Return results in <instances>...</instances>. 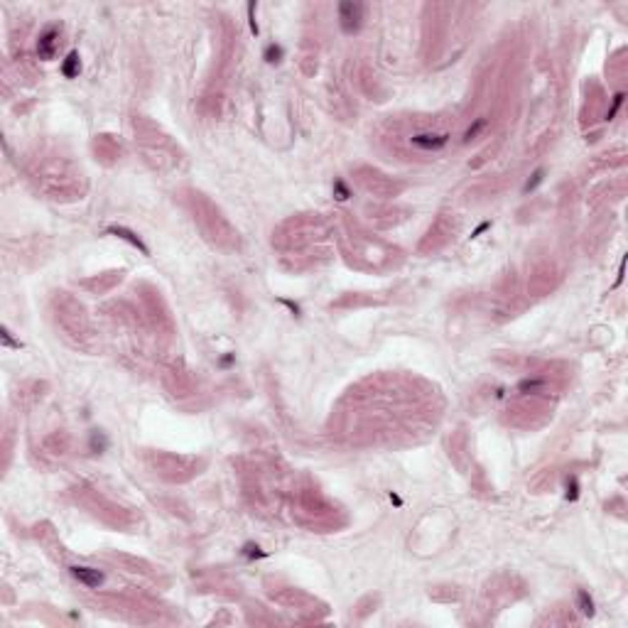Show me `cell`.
Wrapping results in <instances>:
<instances>
[{
    "instance_id": "cell-16",
    "label": "cell",
    "mask_w": 628,
    "mask_h": 628,
    "mask_svg": "<svg viewBox=\"0 0 628 628\" xmlns=\"http://www.w3.org/2000/svg\"><path fill=\"white\" fill-rule=\"evenodd\" d=\"M483 125H486V118H479V121H476V123L471 125V128H469V130H466V133H464V143H469V140H474V138L479 135V130H481Z\"/></svg>"
},
{
    "instance_id": "cell-11",
    "label": "cell",
    "mask_w": 628,
    "mask_h": 628,
    "mask_svg": "<svg viewBox=\"0 0 628 628\" xmlns=\"http://www.w3.org/2000/svg\"><path fill=\"white\" fill-rule=\"evenodd\" d=\"M542 180H545V169L538 167L533 174H530V180L525 182V187H523V194H530V191H535L542 184Z\"/></svg>"
},
{
    "instance_id": "cell-10",
    "label": "cell",
    "mask_w": 628,
    "mask_h": 628,
    "mask_svg": "<svg viewBox=\"0 0 628 628\" xmlns=\"http://www.w3.org/2000/svg\"><path fill=\"white\" fill-rule=\"evenodd\" d=\"M282 56H285V49H282L280 45H268L265 47V52H263V59L268 62V64H278V62H282Z\"/></svg>"
},
{
    "instance_id": "cell-12",
    "label": "cell",
    "mask_w": 628,
    "mask_h": 628,
    "mask_svg": "<svg viewBox=\"0 0 628 628\" xmlns=\"http://www.w3.org/2000/svg\"><path fill=\"white\" fill-rule=\"evenodd\" d=\"M564 498H567L570 503H574V501L579 498V481H577V476H570V479H567V483H564Z\"/></svg>"
},
{
    "instance_id": "cell-19",
    "label": "cell",
    "mask_w": 628,
    "mask_h": 628,
    "mask_svg": "<svg viewBox=\"0 0 628 628\" xmlns=\"http://www.w3.org/2000/svg\"><path fill=\"white\" fill-rule=\"evenodd\" d=\"M486 228H491V221H483V224L479 226V228H476V231H474V233H471V238H476V235H481L483 231H486Z\"/></svg>"
},
{
    "instance_id": "cell-15",
    "label": "cell",
    "mask_w": 628,
    "mask_h": 628,
    "mask_svg": "<svg viewBox=\"0 0 628 628\" xmlns=\"http://www.w3.org/2000/svg\"><path fill=\"white\" fill-rule=\"evenodd\" d=\"M623 99H626V93H623V91H618L616 96H614V103H611V108H609V113H606V118H609V121H611V118L618 113V108L623 106Z\"/></svg>"
},
{
    "instance_id": "cell-17",
    "label": "cell",
    "mask_w": 628,
    "mask_h": 628,
    "mask_svg": "<svg viewBox=\"0 0 628 628\" xmlns=\"http://www.w3.org/2000/svg\"><path fill=\"white\" fill-rule=\"evenodd\" d=\"M248 25H250V32L258 34V23H256V3H248Z\"/></svg>"
},
{
    "instance_id": "cell-9",
    "label": "cell",
    "mask_w": 628,
    "mask_h": 628,
    "mask_svg": "<svg viewBox=\"0 0 628 628\" xmlns=\"http://www.w3.org/2000/svg\"><path fill=\"white\" fill-rule=\"evenodd\" d=\"M545 388V378H525V381L518 383V392H538Z\"/></svg>"
},
{
    "instance_id": "cell-1",
    "label": "cell",
    "mask_w": 628,
    "mask_h": 628,
    "mask_svg": "<svg viewBox=\"0 0 628 628\" xmlns=\"http://www.w3.org/2000/svg\"><path fill=\"white\" fill-rule=\"evenodd\" d=\"M363 17H366V5L359 0H344L339 3V25L344 34H356L363 27Z\"/></svg>"
},
{
    "instance_id": "cell-21",
    "label": "cell",
    "mask_w": 628,
    "mask_h": 628,
    "mask_svg": "<svg viewBox=\"0 0 628 628\" xmlns=\"http://www.w3.org/2000/svg\"><path fill=\"white\" fill-rule=\"evenodd\" d=\"M231 363H233V354H228V356L221 359V366H231Z\"/></svg>"
},
{
    "instance_id": "cell-18",
    "label": "cell",
    "mask_w": 628,
    "mask_h": 628,
    "mask_svg": "<svg viewBox=\"0 0 628 628\" xmlns=\"http://www.w3.org/2000/svg\"><path fill=\"white\" fill-rule=\"evenodd\" d=\"M3 344L8 348H20V341H12V337H10V331L8 329H3Z\"/></svg>"
},
{
    "instance_id": "cell-4",
    "label": "cell",
    "mask_w": 628,
    "mask_h": 628,
    "mask_svg": "<svg viewBox=\"0 0 628 628\" xmlns=\"http://www.w3.org/2000/svg\"><path fill=\"white\" fill-rule=\"evenodd\" d=\"M449 143L447 133H417L413 135V145L420 150H442Z\"/></svg>"
},
{
    "instance_id": "cell-14",
    "label": "cell",
    "mask_w": 628,
    "mask_h": 628,
    "mask_svg": "<svg viewBox=\"0 0 628 628\" xmlns=\"http://www.w3.org/2000/svg\"><path fill=\"white\" fill-rule=\"evenodd\" d=\"M334 197H337L339 202H346L348 197H351V191H348V187L344 184L341 180H337L334 182Z\"/></svg>"
},
{
    "instance_id": "cell-5",
    "label": "cell",
    "mask_w": 628,
    "mask_h": 628,
    "mask_svg": "<svg viewBox=\"0 0 628 628\" xmlns=\"http://www.w3.org/2000/svg\"><path fill=\"white\" fill-rule=\"evenodd\" d=\"M106 231H108L111 235H115V238L125 241V243H130L133 248H138V250H140L143 256H150V248H147L145 243L140 241V235H135L133 231H128V228H123V226H108Z\"/></svg>"
},
{
    "instance_id": "cell-13",
    "label": "cell",
    "mask_w": 628,
    "mask_h": 628,
    "mask_svg": "<svg viewBox=\"0 0 628 628\" xmlns=\"http://www.w3.org/2000/svg\"><path fill=\"white\" fill-rule=\"evenodd\" d=\"M241 555H243V557H248V560H260V557H265L268 552H263L256 542H246V545H243V550H241Z\"/></svg>"
},
{
    "instance_id": "cell-7",
    "label": "cell",
    "mask_w": 628,
    "mask_h": 628,
    "mask_svg": "<svg viewBox=\"0 0 628 628\" xmlns=\"http://www.w3.org/2000/svg\"><path fill=\"white\" fill-rule=\"evenodd\" d=\"M577 609H579V614H582V616H586V618L594 616L596 606H594L592 594H589L586 589H579V592H577Z\"/></svg>"
},
{
    "instance_id": "cell-20",
    "label": "cell",
    "mask_w": 628,
    "mask_h": 628,
    "mask_svg": "<svg viewBox=\"0 0 628 628\" xmlns=\"http://www.w3.org/2000/svg\"><path fill=\"white\" fill-rule=\"evenodd\" d=\"M280 302L285 304V307H290L295 317H300V307H297V304H295V302H290V300H280Z\"/></svg>"
},
{
    "instance_id": "cell-6",
    "label": "cell",
    "mask_w": 628,
    "mask_h": 628,
    "mask_svg": "<svg viewBox=\"0 0 628 628\" xmlns=\"http://www.w3.org/2000/svg\"><path fill=\"white\" fill-rule=\"evenodd\" d=\"M78 71H81V56H78L76 49H71L67 59L62 62V74H64V78H76Z\"/></svg>"
},
{
    "instance_id": "cell-2",
    "label": "cell",
    "mask_w": 628,
    "mask_h": 628,
    "mask_svg": "<svg viewBox=\"0 0 628 628\" xmlns=\"http://www.w3.org/2000/svg\"><path fill=\"white\" fill-rule=\"evenodd\" d=\"M56 47H59V25H47L37 37V54H40V59L49 62V59H54Z\"/></svg>"
},
{
    "instance_id": "cell-3",
    "label": "cell",
    "mask_w": 628,
    "mask_h": 628,
    "mask_svg": "<svg viewBox=\"0 0 628 628\" xmlns=\"http://www.w3.org/2000/svg\"><path fill=\"white\" fill-rule=\"evenodd\" d=\"M69 572H71V577H74L76 582H81L84 586H89V589H96V586H101V584L106 582V574H103L101 570H93V567L74 564V567H69Z\"/></svg>"
},
{
    "instance_id": "cell-22",
    "label": "cell",
    "mask_w": 628,
    "mask_h": 628,
    "mask_svg": "<svg viewBox=\"0 0 628 628\" xmlns=\"http://www.w3.org/2000/svg\"><path fill=\"white\" fill-rule=\"evenodd\" d=\"M390 503H395V505H403V498L398 494H390Z\"/></svg>"
},
{
    "instance_id": "cell-8",
    "label": "cell",
    "mask_w": 628,
    "mask_h": 628,
    "mask_svg": "<svg viewBox=\"0 0 628 628\" xmlns=\"http://www.w3.org/2000/svg\"><path fill=\"white\" fill-rule=\"evenodd\" d=\"M89 442H91V452H96V454H101V452H106V449H108V437H106V432L93 429Z\"/></svg>"
}]
</instances>
